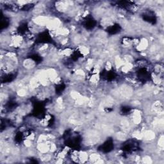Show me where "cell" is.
Instances as JSON below:
<instances>
[{
	"label": "cell",
	"instance_id": "obj_2",
	"mask_svg": "<svg viewBox=\"0 0 164 164\" xmlns=\"http://www.w3.org/2000/svg\"><path fill=\"white\" fill-rule=\"evenodd\" d=\"M96 22L93 18H88L87 20H85L84 22V27L87 28V29H93L96 26Z\"/></svg>",
	"mask_w": 164,
	"mask_h": 164
},
{
	"label": "cell",
	"instance_id": "obj_1",
	"mask_svg": "<svg viewBox=\"0 0 164 164\" xmlns=\"http://www.w3.org/2000/svg\"><path fill=\"white\" fill-rule=\"evenodd\" d=\"M114 149V141L112 139H108L106 142L103 144V145L100 147V150L105 152H108L111 151Z\"/></svg>",
	"mask_w": 164,
	"mask_h": 164
},
{
	"label": "cell",
	"instance_id": "obj_3",
	"mask_svg": "<svg viewBox=\"0 0 164 164\" xmlns=\"http://www.w3.org/2000/svg\"><path fill=\"white\" fill-rule=\"evenodd\" d=\"M120 30V27H119V24H114V25H112L111 27H109L108 28L107 31L111 34H116L119 32Z\"/></svg>",
	"mask_w": 164,
	"mask_h": 164
}]
</instances>
